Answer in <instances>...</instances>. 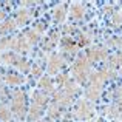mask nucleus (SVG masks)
I'll list each match as a JSON object with an SVG mask.
<instances>
[{"label":"nucleus","mask_w":122,"mask_h":122,"mask_svg":"<svg viewBox=\"0 0 122 122\" xmlns=\"http://www.w3.org/2000/svg\"><path fill=\"white\" fill-rule=\"evenodd\" d=\"M65 15H66V5H60L54 9V20H56L57 23L65 20Z\"/></svg>","instance_id":"nucleus-13"},{"label":"nucleus","mask_w":122,"mask_h":122,"mask_svg":"<svg viewBox=\"0 0 122 122\" xmlns=\"http://www.w3.org/2000/svg\"><path fill=\"white\" fill-rule=\"evenodd\" d=\"M83 14H85V6H83L82 3H74V5H71V19L73 20L82 19Z\"/></svg>","instance_id":"nucleus-8"},{"label":"nucleus","mask_w":122,"mask_h":122,"mask_svg":"<svg viewBox=\"0 0 122 122\" xmlns=\"http://www.w3.org/2000/svg\"><path fill=\"white\" fill-rule=\"evenodd\" d=\"M90 42H91V34H86V33H83V34H81V42L79 43L82 45V46H85V45H90Z\"/></svg>","instance_id":"nucleus-25"},{"label":"nucleus","mask_w":122,"mask_h":122,"mask_svg":"<svg viewBox=\"0 0 122 122\" xmlns=\"http://www.w3.org/2000/svg\"><path fill=\"white\" fill-rule=\"evenodd\" d=\"M45 28H46V25L42 23V22H39V23H36V26H34V31H36V33H39V34H42L45 31Z\"/></svg>","instance_id":"nucleus-26"},{"label":"nucleus","mask_w":122,"mask_h":122,"mask_svg":"<svg viewBox=\"0 0 122 122\" xmlns=\"http://www.w3.org/2000/svg\"><path fill=\"white\" fill-rule=\"evenodd\" d=\"M93 113V107L90 102L86 101H81L77 105V108H76V116L79 117V119H86V117H90Z\"/></svg>","instance_id":"nucleus-5"},{"label":"nucleus","mask_w":122,"mask_h":122,"mask_svg":"<svg viewBox=\"0 0 122 122\" xmlns=\"http://www.w3.org/2000/svg\"><path fill=\"white\" fill-rule=\"evenodd\" d=\"M9 117H11L9 108L5 105H0V121H9Z\"/></svg>","instance_id":"nucleus-23"},{"label":"nucleus","mask_w":122,"mask_h":122,"mask_svg":"<svg viewBox=\"0 0 122 122\" xmlns=\"http://www.w3.org/2000/svg\"><path fill=\"white\" fill-rule=\"evenodd\" d=\"M19 59H20V57H19L15 53H12V51H11V53H5L2 56V60H3V62H5V63H11V65H15Z\"/></svg>","instance_id":"nucleus-19"},{"label":"nucleus","mask_w":122,"mask_h":122,"mask_svg":"<svg viewBox=\"0 0 122 122\" xmlns=\"http://www.w3.org/2000/svg\"><path fill=\"white\" fill-rule=\"evenodd\" d=\"M122 65V53H116L108 59V66L110 68H117Z\"/></svg>","instance_id":"nucleus-18"},{"label":"nucleus","mask_w":122,"mask_h":122,"mask_svg":"<svg viewBox=\"0 0 122 122\" xmlns=\"http://www.w3.org/2000/svg\"><path fill=\"white\" fill-rule=\"evenodd\" d=\"M42 111H43V107H39V105L33 104V105H31V108H30L28 121H30V122H34V121L40 119V116H42Z\"/></svg>","instance_id":"nucleus-10"},{"label":"nucleus","mask_w":122,"mask_h":122,"mask_svg":"<svg viewBox=\"0 0 122 122\" xmlns=\"http://www.w3.org/2000/svg\"><path fill=\"white\" fill-rule=\"evenodd\" d=\"M14 30H15V22L12 20V19H6L5 22L0 23V34H2V36H5V34H8V33H12Z\"/></svg>","instance_id":"nucleus-9"},{"label":"nucleus","mask_w":122,"mask_h":122,"mask_svg":"<svg viewBox=\"0 0 122 122\" xmlns=\"http://www.w3.org/2000/svg\"><path fill=\"white\" fill-rule=\"evenodd\" d=\"M15 66H17L20 71H23V73H26V71H30V62L28 60H25V59H19L17 60V63H15Z\"/></svg>","instance_id":"nucleus-22"},{"label":"nucleus","mask_w":122,"mask_h":122,"mask_svg":"<svg viewBox=\"0 0 122 122\" xmlns=\"http://www.w3.org/2000/svg\"><path fill=\"white\" fill-rule=\"evenodd\" d=\"M39 86L42 90H45L46 93H53V81L50 79V76H45V77L40 79Z\"/></svg>","instance_id":"nucleus-17"},{"label":"nucleus","mask_w":122,"mask_h":122,"mask_svg":"<svg viewBox=\"0 0 122 122\" xmlns=\"http://www.w3.org/2000/svg\"><path fill=\"white\" fill-rule=\"evenodd\" d=\"M108 45H113V46H122V39H110Z\"/></svg>","instance_id":"nucleus-27"},{"label":"nucleus","mask_w":122,"mask_h":122,"mask_svg":"<svg viewBox=\"0 0 122 122\" xmlns=\"http://www.w3.org/2000/svg\"><path fill=\"white\" fill-rule=\"evenodd\" d=\"M113 23L114 25H121L122 23V14H114L113 15Z\"/></svg>","instance_id":"nucleus-28"},{"label":"nucleus","mask_w":122,"mask_h":122,"mask_svg":"<svg viewBox=\"0 0 122 122\" xmlns=\"http://www.w3.org/2000/svg\"><path fill=\"white\" fill-rule=\"evenodd\" d=\"M5 81L8 82L9 85H20V83H23V77L15 74V73H8V74L5 76Z\"/></svg>","instance_id":"nucleus-15"},{"label":"nucleus","mask_w":122,"mask_h":122,"mask_svg":"<svg viewBox=\"0 0 122 122\" xmlns=\"http://www.w3.org/2000/svg\"><path fill=\"white\" fill-rule=\"evenodd\" d=\"M26 40L30 42V45H34V43H37V42H39V39H40V34L39 33H36V31L34 30H31V31H28L26 33Z\"/></svg>","instance_id":"nucleus-21"},{"label":"nucleus","mask_w":122,"mask_h":122,"mask_svg":"<svg viewBox=\"0 0 122 122\" xmlns=\"http://www.w3.org/2000/svg\"><path fill=\"white\" fill-rule=\"evenodd\" d=\"M114 99H117V101H122V86L116 90V93H114Z\"/></svg>","instance_id":"nucleus-30"},{"label":"nucleus","mask_w":122,"mask_h":122,"mask_svg":"<svg viewBox=\"0 0 122 122\" xmlns=\"http://www.w3.org/2000/svg\"><path fill=\"white\" fill-rule=\"evenodd\" d=\"M107 56H108V51L105 46H91L86 51V57H88L90 62L91 60H104L107 59Z\"/></svg>","instance_id":"nucleus-3"},{"label":"nucleus","mask_w":122,"mask_h":122,"mask_svg":"<svg viewBox=\"0 0 122 122\" xmlns=\"http://www.w3.org/2000/svg\"><path fill=\"white\" fill-rule=\"evenodd\" d=\"M33 101H34V104L39 105V107H45V105L48 104V96L42 91H36L34 96H33Z\"/></svg>","instance_id":"nucleus-12"},{"label":"nucleus","mask_w":122,"mask_h":122,"mask_svg":"<svg viewBox=\"0 0 122 122\" xmlns=\"http://www.w3.org/2000/svg\"><path fill=\"white\" fill-rule=\"evenodd\" d=\"M43 122H54V121H53V119H50V117H48V119H45Z\"/></svg>","instance_id":"nucleus-32"},{"label":"nucleus","mask_w":122,"mask_h":122,"mask_svg":"<svg viewBox=\"0 0 122 122\" xmlns=\"http://www.w3.org/2000/svg\"><path fill=\"white\" fill-rule=\"evenodd\" d=\"M42 74V70H40V66H34V68H33V76H34V77H39V76Z\"/></svg>","instance_id":"nucleus-29"},{"label":"nucleus","mask_w":122,"mask_h":122,"mask_svg":"<svg viewBox=\"0 0 122 122\" xmlns=\"http://www.w3.org/2000/svg\"><path fill=\"white\" fill-rule=\"evenodd\" d=\"M71 73L79 83L86 82V79L90 77V60L86 57V54H82L76 59L74 65L71 68Z\"/></svg>","instance_id":"nucleus-1"},{"label":"nucleus","mask_w":122,"mask_h":122,"mask_svg":"<svg viewBox=\"0 0 122 122\" xmlns=\"http://www.w3.org/2000/svg\"><path fill=\"white\" fill-rule=\"evenodd\" d=\"M101 86H94V85H88V88H86V99H90V101H96V99L99 97V94H101Z\"/></svg>","instance_id":"nucleus-14"},{"label":"nucleus","mask_w":122,"mask_h":122,"mask_svg":"<svg viewBox=\"0 0 122 122\" xmlns=\"http://www.w3.org/2000/svg\"><path fill=\"white\" fill-rule=\"evenodd\" d=\"M14 46H15V39L5 37V39L0 40V50H6V48H12L14 50Z\"/></svg>","instance_id":"nucleus-20"},{"label":"nucleus","mask_w":122,"mask_h":122,"mask_svg":"<svg viewBox=\"0 0 122 122\" xmlns=\"http://www.w3.org/2000/svg\"><path fill=\"white\" fill-rule=\"evenodd\" d=\"M62 66H63V57L60 54H53L48 60V73L50 74H57Z\"/></svg>","instance_id":"nucleus-4"},{"label":"nucleus","mask_w":122,"mask_h":122,"mask_svg":"<svg viewBox=\"0 0 122 122\" xmlns=\"http://www.w3.org/2000/svg\"><path fill=\"white\" fill-rule=\"evenodd\" d=\"M60 48H62L63 51H66V53H74V51L77 50V43L74 42V39L66 36L60 40Z\"/></svg>","instance_id":"nucleus-6"},{"label":"nucleus","mask_w":122,"mask_h":122,"mask_svg":"<svg viewBox=\"0 0 122 122\" xmlns=\"http://www.w3.org/2000/svg\"><path fill=\"white\" fill-rule=\"evenodd\" d=\"M25 102H26L25 93H22V91L12 93V113L17 117H20V119L25 117V108H26L25 107Z\"/></svg>","instance_id":"nucleus-2"},{"label":"nucleus","mask_w":122,"mask_h":122,"mask_svg":"<svg viewBox=\"0 0 122 122\" xmlns=\"http://www.w3.org/2000/svg\"><path fill=\"white\" fill-rule=\"evenodd\" d=\"M59 111H60V107H59L57 104L50 105V108H48V114H50V119H54L56 116H59Z\"/></svg>","instance_id":"nucleus-24"},{"label":"nucleus","mask_w":122,"mask_h":122,"mask_svg":"<svg viewBox=\"0 0 122 122\" xmlns=\"http://www.w3.org/2000/svg\"><path fill=\"white\" fill-rule=\"evenodd\" d=\"M30 42L26 40V37L25 36H19V37H15V46H14V50L17 51V53H26L28 50H30Z\"/></svg>","instance_id":"nucleus-7"},{"label":"nucleus","mask_w":122,"mask_h":122,"mask_svg":"<svg viewBox=\"0 0 122 122\" xmlns=\"http://www.w3.org/2000/svg\"><path fill=\"white\" fill-rule=\"evenodd\" d=\"M0 86H2V79H0Z\"/></svg>","instance_id":"nucleus-33"},{"label":"nucleus","mask_w":122,"mask_h":122,"mask_svg":"<svg viewBox=\"0 0 122 122\" xmlns=\"http://www.w3.org/2000/svg\"><path fill=\"white\" fill-rule=\"evenodd\" d=\"M3 19H5V12L0 11V20H3Z\"/></svg>","instance_id":"nucleus-31"},{"label":"nucleus","mask_w":122,"mask_h":122,"mask_svg":"<svg viewBox=\"0 0 122 122\" xmlns=\"http://www.w3.org/2000/svg\"><path fill=\"white\" fill-rule=\"evenodd\" d=\"M57 40H59V33H53V34H51V37H48V39L43 42V50L45 51L53 50L54 45L57 43Z\"/></svg>","instance_id":"nucleus-16"},{"label":"nucleus","mask_w":122,"mask_h":122,"mask_svg":"<svg viewBox=\"0 0 122 122\" xmlns=\"http://www.w3.org/2000/svg\"><path fill=\"white\" fill-rule=\"evenodd\" d=\"M28 20H30V12H28V9H20V11L17 12V15H15V19H14L15 25H25Z\"/></svg>","instance_id":"nucleus-11"}]
</instances>
